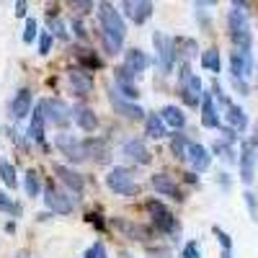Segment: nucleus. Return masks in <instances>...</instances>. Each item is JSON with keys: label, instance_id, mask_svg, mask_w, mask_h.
Listing matches in <instances>:
<instances>
[{"label": "nucleus", "instance_id": "obj_22", "mask_svg": "<svg viewBox=\"0 0 258 258\" xmlns=\"http://www.w3.org/2000/svg\"><path fill=\"white\" fill-rule=\"evenodd\" d=\"M202 126L207 129H220L222 121H220V114H217V103H214V96L204 91L202 96Z\"/></svg>", "mask_w": 258, "mask_h": 258}, {"label": "nucleus", "instance_id": "obj_37", "mask_svg": "<svg viewBox=\"0 0 258 258\" xmlns=\"http://www.w3.org/2000/svg\"><path fill=\"white\" fill-rule=\"evenodd\" d=\"M0 212H8V214H16V217H18V214H21V207L11 202V197H8V194H3V191H0Z\"/></svg>", "mask_w": 258, "mask_h": 258}, {"label": "nucleus", "instance_id": "obj_24", "mask_svg": "<svg viewBox=\"0 0 258 258\" xmlns=\"http://www.w3.org/2000/svg\"><path fill=\"white\" fill-rule=\"evenodd\" d=\"M147 64H150V59H147V54H145L142 49L132 47V49H126V52H124V68L132 73L135 78H137L140 73L147 70Z\"/></svg>", "mask_w": 258, "mask_h": 258}, {"label": "nucleus", "instance_id": "obj_12", "mask_svg": "<svg viewBox=\"0 0 258 258\" xmlns=\"http://www.w3.org/2000/svg\"><path fill=\"white\" fill-rule=\"evenodd\" d=\"M253 73V54L243 52V49H235L230 52V75L232 80H245Z\"/></svg>", "mask_w": 258, "mask_h": 258}, {"label": "nucleus", "instance_id": "obj_16", "mask_svg": "<svg viewBox=\"0 0 258 258\" xmlns=\"http://www.w3.org/2000/svg\"><path fill=\"white\" fill-rule=\"evenodd\" d=\"M44 204L52 209V212H57V214H70L73 212V202H70V197H64V191H59L57 186H44Z\"/></svg>", "mask_w": 258, "mask_h": 258}, {"label": "nucleus", "instance_id": "obj_29", "mask_svg": "<svg viewBox=\"0 0 258 258\" xmlns=\"http://www.w3.org/2000/svg\"><path fill=\"white\" fill-rule=\"evenodd\" d=\"M202 68H204V70H209V73H214V75H217V73L222 70V59H220V52L214 49V47L202 52Z\"/></svg>", "mask_w": 258, "mask_h": 258}, {"label": "nucleus", "instance_id": "obj_44", "mask_svg": "<svg viewBox=\"0 0 258 258\" xmlns=\"http://www.w3.org/2000/svg\"><path fill=\"white\" fill-rule=\"evenodd\" d=\"M73 8H75L78 13H88V11L96 8V6H93V3H73Z\"/></svg>", "mask_w": 258, "mask_h": 258}, {"label": "nucleus", "instance_id": "obj_31", "mask_svg": "<svg viewBox=\"0 0 258 258\" xmlns=\"http://www.w3.org/2000/svg\"><path fill=\"white\" fill-rule=\"evenodd\" d=\"M188 137L186 135H173L170 137V153H173L178 160H186V155H188Z\"/></svg>", "mask_w": 258, "mask_h": 258}, {"label": "nucleus", "instance_id": "obj_2", "mask_svg": "<svg viewBox=\"0 0 258 258\" xmlns=\"http://www.w3.org/2000/svg\"><path fill=\"white\" fill-rule=\"evenodd\" d=\"M243 8H245L243 3H232V11L227 13V34L232 39L235 49L250 52L253 34H250V24H248V16H245Z\"/></svg>", "mask_w": 258, "mask_h": 258}, {"label": "nucleus", "instance_id": "obj_46", "mask_svg": "<svg viewBox=\"0 0 258 258\" xmlns=\"http://www.w3.org/2000/svg\"><path fill=\"white\" fill-rule=\"evenodd\" d=\"M73 29H75V34H78L80 39H85V29H83V24H78V21H73Z\"/></svg>", "mask_w": 258, "mask_h": 258}, {"label": "nucleus", "instance_id": "obj_21", "mask_svg": "<svg viewBox=\"0 0 258 258\" xmlns=\"http://www.w3.org/2000/svg\"><path fill=\"white\" fill-rule=\"evenodd\" d=\"M54 176L68 186L70 191H75V194H83V188H85V178L78 173V170H73V168H68V165H62V163H54Z\"/></svg>", "mask_w": 258, "mask_h": 258}, {"label": "nucleus", "instance_id": "obj_18", "mask_svg": "<svg viewBox=\"0 0 258 258\" xmlns=\"http://www.w3.org/2000/svg\"><path fill=\"white\" fill-rule=\"evenodd\" d=\"M83 142H85V153H88V158L96 160L98 165L111 160V147H109V142H106L103 137H85Z\"/></svg>", "mask_w": 258, "mask_h": 258}, {"label": "nucleus", "instance_id": "obj_27", "mask_svg": "<svg viewBox=\"0 0 258 258\" xmlns=\"http://www.w3.org/2000/svg\"><path fill=\"white\" fill-rule=\"evenodd\" d=\"M44 126H47V119H44V111H41V106L36 103V111L31 116V126H29V137L34 142H44Z\"/></svg>", "mask_w": 258, "mask_h": 258}, {"label": "nucleus", "instance_id": "obj_48", "mask_svg": "<svg viewBox=\"0 0 258 258\" xmlns=\"http://www.w3.org/2000/svg\"><path fill=\"white\" fill-rule=\"evenodd\" d=\"M222 258H232V253H227V250H222Z\"/></svg>", "mask_w": 258, "mask_h": 258}, {"label": "nucleus", "instance_id": "obj_11", "mask_svg": "<svg viewBox=\"0 0 258 258\" xmlns=\"http://www.w3.org/2000/svg\"><path fill=\"white\" fill-rule=\"evenodd\" d=\"M255 150L258 147L250 140H245L240 145V181L243 183H253V178H255V160H258Z\"/></svg>", "mask_w": 258, "mask_h": 258}, {"label": "nucleus", "instance_id": "obj_5", "mask_svg": "<svg viewBox=\"0 0 258 258\" xmlns=\"http://www.w3.org/2000/svg\"><path fill=\"white\" fill-rule=\"evenodd\" d=\"M106 186H109L114 194H119V197H135V194L140 191L132 170L129 168H121V165H114L109 170V176H106Z\"/></svg>", "mask_w": 258, "mask_h": 258}, {"label": "nucleus", "instance_id": "obj_40", "mask_svg": "<svg viewBox=\"0 0 258 258\" xmlns=\"http://www.w3.org/2000/svg\"><path fill=\"white\" fill-rule=\"evenodd\" d=\"M49 52H52V34L49 31H41L39 34V54L47 57Z\"/></svg>", "mask_w": 258, "mask_h": 258}, {"label": "nucleus", "instance_id": "obj_36", "mask_svg": "<svg viewBox=\"0 0 258 258\" xmlns=\"http://www.w3.org/2000/svg\"><path fill=\"white\" fill-rule=\"evenodd\" d=\"M39 24H36V18H26V26H24V41L26 44H31V41L39 36Z\"/></svg>", "mask_w": 258, "mask_h": 258}, {"label": "nucleus", "instance_id": "obj_25", "mask_svg": "<svg viewBox=\"0 0 258 258\" xmlns=\"http://www.w3.org/2000/svg\"><path fill=\"white\" fill-rule=\"evenodd\" d=\"M225 119H227V126L232 129L235 135L245 132V129H248V116H245V111L240 109L238 103H230V106H227V109H225Z\"/></svg>", "mask_w": 258, "mask_h": 258}, {"label": "nucleus", "instance_id": "obj_35", "mask_svg": "<svg viewBox=\"0 0 258 258\" xmlns=\"http://www.w3.org/2000/svg\"><path fill=\"white\" fill-rule=\"evenodd\" d=\"M183 52V62H188V57H194L199 49H197V41L194 39H176V52Z\"/></svg>", "mask_w": 258, "mask_h": 258}, {"label": "nucleus", "instance_id": "obj_42", "mask_svg": "<svg viewBox=\"0 0 258 258\" xmlns=\"http://www.w3.org/2000/svg\"><path fill=\"white\" fill-rule=\"evenodd\" d=\"M181 258H202V250H199V245L194 243V240H188V243L183 245V250H181Z\"/></svg>", "mask_w": 258, "mask_h": 258}, {"label": "nucleus", "instance_id": "obj_17", "mask_svg": "<svg viewBox=\"0 0 258 258\" xmlns=\"http://www.w3.org/2000/svg\"><path fill=\"white\" fill-rule=\"evenodd\" d=\"M121 8H124L126 18L135 21L137 26H142L145 21L153 16V3H150V0H124Z\"/></svg>", "mask_w": 258, "mask_h": 258}, {"label": "nucleus", "instance_id": "obj_10", "mask_svg": "<svg viewBox=\"0 0 258 258\" xmlns=\"http://www.w3.org/2000/svg\"><path fill=\"white\" fill-rule=\"evenodd\" d=\"M121 155H124L126 160L137 163V165H150V163H153V153H150L147 145H145L140 137L126 140V142L121 145Z\"/></svg>", "mask_w": 258, "mask_h": 258}, {"label": "nucleus", "instance_id": "obj_43", "mask_svg": "<svg viewBox=\"0 0 258 258\" xmlns=\"http://www.w3.org/2000/svg\"><path fill=\"white\" fill-rule=\"evenodd\" d=\"M49 29L54 31V36H59V39H68V31H64V24H62L59 18L49 16Z\"/></svg>", "mask_w": 258, "mask_h": 258}, {"label": "nucleus", "instance_id": "obj_3", "mask_svg": "<svg viewBox=\"0 0 258 258\" xmlns=\"http://www.w3.org/2000/svg\"><path fill=\"white\" fill-rule=\"evenodd\" d=\"M178 96L183 98L186 106H202V96H204V85L202 78L191 73V64L181 62L178 70Z\"/></svg>", "mask_w": 258, "mask_h": 258}, {"label": "nucleus", "instance_id": "obj_20", "mask_svg": "<svg viewBox=\"0 0 258 258\" xmlns=\"http://www.w3.org/2000/svg\"><path fill=\"white\" fill-rule=\"evenodd\" d=\"M186 160L191 163V168L197 170V173H204V170L212 165V153H209L204 145L191 142V145H188V155H186Z\"/></svg>", "mask_w": 258, "mask_h": 258}, {"label": "nucleus", "instance_id": "obj_41", "mask_svg": "<svg viewBox=\"0 0 258 258\" xmlns=\"http://www.w3.org/2000/svg\"><path fill=\"white\" fill-rule=\"evenodd\" d=\"M83 258H106V245H103L101 240L91 243V245H88V250H85V255H83Z\"/></svg>", "mask_w": 258, "mask_h": 258}, {"label": "nucleus", "instance_id": "obj_9", "mask_svg": "<svg viewBox=\"0 0 258 258\" xmlns=\"http://www.w3.org/2000/svg\"><path fill=\"white\" fill-rule=\"evenodd\" d=\"M109 101H111V106H114V111L121 114L124 119H132V121H137V119H147V114H145L142 106H137V103H132V101L121 98V96L111 88V85H109Z\"/></svg>", "mask_w": 258, "mask_h": 258}, {"label": "nucleus", "instance_id": "obj_38", "mask_svg": "<svg viewBox=\"0 0 258 258\" xmlns=\"http://www.w3.org/2000/svg\"><path fill=\"white\" fill-rule=\"evenodd\" d=\"M212 232L214 235H217V240H220V245H222V250H227V253H232V238H230V235L222 230V227H217V225H214L212 227Z\"/></svg>", "mask_w": 258, "mask_h": 258}, {"label": "nucleus", "instance_id": "obj_7", "mask_svg": "<svg viewBox=\"0 0 258 258\" xmlns=\"http://www.w3.org/2000/svg\"><path fill=\"white\" fill-rule=\"evenodd\" d=\"M41 111H44V119L59 129H64L73 121V109H68V103L59 101V98H41L39 101Z\"/></svg>", "mask_w": 258, "mask_h": 258}, {"label": "nucleus", "instance_id": "obj_4", "mask_svg": "<svg viewBox=\"0 0 258 258\" xmlns=\"http://www.w3.org/2000/svg\"><path fill=\"white\" fill-rule=\"evenodd\" d=\"M153 44H155V59H158V70H160V75L173 73L176 59H178L176 39H173V36H168L165 31H155V34H153Z\"/></svg>", "mask_w": 258, "mask_h": 258}, {"label": "nucleus", "instance_id": "obj_14", "mask_svg": "<svg viewBox=\"0 0 258 258\" xmlns=\"http://www.w3.org/2000/svg\"><path fill=\"white\" fill-rule=\"evenodd\" d=\"M31 106H34V93L29 88H18L16 96L11 98V119L21 121L31 114Z\"/></svg>", "mask_w": 258, "mask_h": 258}, {"label": "nucleus", "instance_id": "obj_13", "mask_svg": "<svg viewBox=\"0 0 258 258\" xmlns=\"http://www.w3.org/2000/svg\"><path fill=\"white\" fill-rule=\"evenodd\" d=\"M109 222H111V227H114L116 232H121L124 238L135 240V243H145V240H150V232H147L142 225L132 222V220H124V217H111Z\"/></svg>", "mask_w": 258, "mask_h": 258}, {"label": "nucleus", "instance_id": "obj_26", "mask_svg": "<svg viewBox=\"0 0 258 258\" xmlns=\"http://www.w3.org/2000/svg\"><path fill=\"white\" fill-rule=\"evenodd\" d=\"M145 135L150 140L168 137V129H165V121L160 119V114H147V119H145Z\"/></svg>", "mask_w": 258, "mask_h": 258}, {"label": "nucleus", "instance_id": "obj_8", "mask_svg": "<svg viewBox=\"0 0 258 258\" xmlns=\"http://www.w3.org/2000/svg\"><path fill=\"white\" fill-rule=\"evenodd\" d=\"M54 147H57L70 163H83V160H88V153H85V142L78 140L75 135H68V132L57 135V137H54Z\"/></svg>", "mask_w": 258, "mask_h": 258}, {"label": "nucleus", "instance_id": "obj_34", "mask_svg": "<svg viewBox=\"0 0 258 258\" xmlns=\"http://www.w3.org/2000/svg\"><path fill=\"white\" fill-rule=\"evenodd\" d=\"M212 150H214V153H217L225 163H235V150H232V145L230 142H225V140H217V142H214L212 145Z\"/></svg>", "mask_w": 258, "mask_h": 258}, {"label": "nucleus", "instance_id": "obj_6", "mask_svg": "<svg viewBox=\"0 0 258 258\" xmlns=\"http://www.w3.org/2000/svg\"><path fill=\"white\" fill-rule=\"evenodd\" d=\"M145 209H147V214H150V220L155 222V227L160 230V232H165V235H173V232H178V220L173 217V212H170L160 199H150L147 204H145Z\"/></svg>", "mask_w": 258, "mask_h": 258}, {"label": "nucleus", "instance_id": "obj_47", "mask_svg": "<svg viewBox=\"0 0 258 258\" xmlns=\"http://www.w3.org/2000/svg\"><path fill=\"white\" fill-rule=\"evenodd\" d=\"M119 258H135L132 253H119Z\"/></svg>", "mask_w": 258, "mask_h": 258}, {"label": "nucleus", "instance_id": "obj_1", "mask_svg": "<svg viewBox=\"0 0 258 258\" xmlns=\"http://www.w3.org/2000/svg\"><path fill=\"white\" fill-rule=\"evenodd\" d=\"M98 29H101V44L106 54H119L126 36V24L111 3H98Z\"/></svg>", "mask_w": 258, "mask_h": 258}, {"label": "nucleus", "instance_id": "obj_23", "mask_svg": "<svg viewBox=\"0 0 258 258\" xmlns=\"http://www.w3.org/2000/svg\"><path fill=\"white\" fill-rule=\"evenodd\" d=\"M68 83H70V91L75 96H88L93 91V78H91V73H85V70H70L68 73Z\"/></svg>", "mask_w": 258, "mask_h": 258}, {"label": "nucleus", "instance_id": "obj_45", "mask_svg": "<svg viewBox=\"0 0 258 258\" xmlns=\"http://www.w3.org/2000/svg\"><path fill=\"white\" fill-rule=\"evenodd\" d=\"M16 16H18V18L26 16V3H24V0H18V3H16Z\"/></svg>", "mask_w": 258, "mask_h": 258}, {"label": "nucleus", "instance_id": "obj_19", "mask_svg": "<svg viewBox=\"0 0 258 258\" xmlns=\"http://www.w3.org/2000/svg\"><path fill=\"white\" fill-rule=\"evenodd\" d=\"M73 121L83 129V132H96L98 129V114L85 103H75L73 106Z\"/></svg>", "mask_w": 258, "mask_h": 258}, {"label": "nucleus", "instance_id": "obj_39", "mask_svg": "<svg viewBox=\"0 0 258 258\" xmlns=\"http://www.w3.org/2000/svg\"><path fill=\"white\" fill-rule=\"evenodd\" d=\"M243 202H245V207L250 212V220H258V199H255V194L253 191H245L243 194Z\"/></svg>", "mask_w": 258, "mask_h": 258}, {"label": "nucleus", "instance_id": "obj_28", "mask_svg": "<svg viewBox=\"0 0 258 258\" xmlns=\"http://www.w3.org/2000/svg\"><path fill=\"white\" fill-rule=\"evenodd\" d=\"M160 119L165 121V126H173V129H181L183 124H186V114L178 109V106H173V103H168V106H163V111H160Z\"/></svg>", "mask_w": 258, "mask_h": 258}, {"label": "nucleus", "instance_id": "obj_30", "mask_svg": "<svg viewBox=\"0 0 258 258\" xmlns=\"http://www.w3.org/2000/svg\"><path fill=\"white\" fill-rule=\"evenodd\" d=\"M24 186H26V194L29 197H39V194H44V188H41V176H39V170L29 168L26 170V178H24Z\"/></svg>", "mask_w": 258, "mask_h": 258}, {"label": "nucleus", "instance_id": "obj_15", "mask_svg": "<svg viewBox=\"0 0 258 258\" xmlns=\"http://www.w3.org/2000/svg\"><path fill=\"white\" fill-rule=\"evenodd\" d=\"M150 186H153L160 197H170L173 202H183V194L178 188V183L173 181V176H168V173H155L153 178H150Z\"/></svg>", "mask_w": 258, "mask_h": 258}, {"label": "nucleus", "instance_id": "obj_32", "mask_svg": "<svg viewBox=\"0 0 258 258\" xmlns=\"http://www.w3.org/2000/svg\"><path fill=\"white\" fill-rule=\"evenodd\" d=\"M0 178H3V183H6L8 188H16V186H18L16 168H13L8 160H3V158H0Z\"/></svg>", "mask_w": 258, "mask_h": 258}, {"label": "nucleus", "instance_id": "obj_33", "mask_svg": "<svg viewBox=\"0 0 258 258\" xmlns=\"http://www.w3.org/2000/svg\"><path fill=\"white\" fill-rule=\"evenodd\" d=\"M78 59H80V64L85 68V73H88V70H98V68H101V59H98L91 49H78Z\"/></svg>", "mask_w": 258, "mask_h": 258}]
</instances>
